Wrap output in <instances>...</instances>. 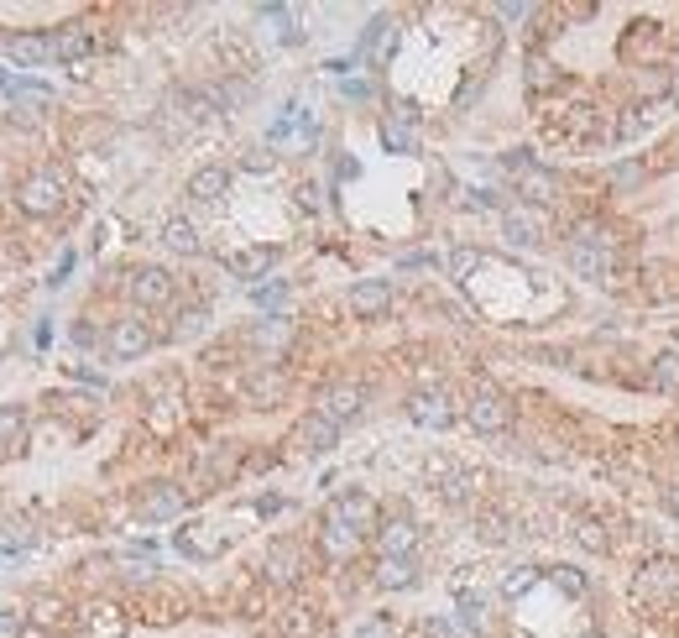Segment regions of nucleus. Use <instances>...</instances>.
<instances>
[{"label":"nucleus","instance_id":"obj_6","mask_svg":"<svg viewBox=\"0 0 679 638\" xmlns=\"http://www.w3.org/2000/svg\"><path fill=\"white\" fill-rule=\"evenodd\" d=\"M16 204H21V215H58V204H63V189H58V178L53 173H32L27 184L16 189Z\"/></svg>","mask_w":679,"mask_h":638},{"label":"nucleus","instance_id":"obj_5","mask_svg":"<svg viewBox=\"0 0 679 638\" xmlns=\"http://www.w3.org/2000/svg\"><path fill=\"white\" fill-rule=\"evenodd\" d=\"M105 346L115 361H136V356H147L152 351V330H147V319L142 314H126V319H115L110 335H105Z\"/></svg>","mask_w":679,"mask_h":638},{"label":"nucleus","instance_id":"obj_47","mask_svg":"<svg viewBox=\"0 0 679 638\" xmlns=\"http://www.w3.org/2000/svg\"><path fill=\"white\" fill-rule=\"evenodd\" d=\"M356 638H392V623L387 618H371V623L356 628Z\"/></svg>","mask_w":679,"mask_h":638},{"label":"nucleus","instance_id":"obj_16","mask_svg":"<svg viewBox=\"0 0 679 638\" xmlns=\"http://www.w3.org/2000/svg\"><path fill=\"white\" fill-rule=\"evenodd\" d=\"M335 440H340V424H330V419L319 414V408L298 424V445L309 450V455H330V450H335Z\"/></svg>","mask_w":679,"mask_h":638},{"label":"nucleus","instance_id":"obj_4","mask_svg":"<svg viewBox=\"0 0 679 638\" xmlns=\"http://www.w3.org/2000/svg\"><path fill=\"white\" fill-rule=\"evenodd\" d=\"M183 487H173V482H147L142 492H136V518L142 523H168V518H178L183 513Z\"/></svg>","mask_w":679,"mask_h":638},{"label":"nucleus","instance_id":"obj_27","mask_svg":"<svg viewBox=\"0 0 679 638\" xmlns=\"http://www.w3.org/2000/svg\"><path fill=\"white\" fill-rule=\"evenodd\" d=\"M392 48H397V27H392L387 16H377V21L366 27V58H371V63H387Z\"/></svg>","mask_w":679,"mask_h":638},{"label":"nucleus","instance_id":"obj_48","mask_svg":"<svg viewBox=\"0 0 679 638\" xmlns=\"http://www.w3.org/2000/svg\"><path fill=\"white\" fill-rule=\"evenodd\" d=\"M664 503H669V513L679 518V482H669V492H664Z\"/></svg>","mask_w":679,"mask_h":638},{"label":"nucleus","instance_id":"obj_18","mask_svg":"<svg viewBox=\"0 0 679 638\" xmlns=\"http://www.w3.org/2000/svg\"><path fill=\"white\" fill-rule=\"evenodd\" d=\"M413 581H418L413 555H382V565H377V586L382 591H408Z\"/></svg>","mask_w":679,"mask_h":638},{"label":"nucleus","instance_id":"obj_35","mask_svg":"<svg viewBox=\"0 0 679 638\" xmlns=\"http://www.w3.org/2000/svg\"><path fill=\"white\" fill-rule=\"evenodd\" d=\"M653 116H659L653 105H632V116H622V121H617V142H632L638 131H648V126H653Z\"/></svg>","mask_w":679,"mask_h":638},{"label":"nucleus","instance_id":"obj_9","mask_svg":"<svg viewBox=\"0 0 679 638\" xmlns=\"http://www.w3.org/2000/svg\"><path fill=\"white\" fill-rule=\"evenodd\" d=\"M679 591V565L664 560V555H653L643 560V571H638V597H653V602H664Z\"/></svg>","mask_w":679,"mask_h":638},{"label":"nucleus","instance_id":"obj_19","mask_svg":"<svg viewBox=\"0 0 679 638\" xmlns=\"http://www.w3.org/2000/svg\"><path fill=\"white\" fill-rule=\"evenodd\" d=\"M48 53H53L58 63H79V58L89 53V32H84V27H58V32H48Z\"/></svg>","mask_w":679,"mask_h":638},{"label":"nucleus","instance_id":"obj_12","mask_svg":"<svg viewBox=\"0 0 679 638\" xmlns=\"http://www.w3.org/2000/svg\"><path fill=\"white\" fill-rule=\"evenodd\" d=\"M335 518H345L356 534H377V503H371L366 492H340L335 503H330Z\"/></svg>","mask_w":679,"mask_h":638},{"label":"nucleus","instance_id":"obj_32","mask_svg":"<svg viewBox=\"0 0 679 638\" xmlns=\"http://www.w3.org/2000/svg\"><path fill=\"white\" fill-rule=\"evenodd\" d=\"M538 576H544L538 565H512V571L502 576V597H523V591L538 586Z\"/></svg>","mask_w":679,"mask_h":638},{"label":"nucleus","instance_id":"obj_33","mask_svg":"<svg viewBox=\"0 0 679 638\" xmlns=\"http://www.w3.org/2000/svg\"><path fill=\"white\" fill-rule=\"evenodd\" d=\"M653 387H659V393H679V356L674 351L653 356Z\"/></svg>","mask_w":679,"mask_h":638},{"label":"nucleus","instance_id":"obj_13","mask_svg":"<svg viewBox=\"0 0 679 638\" xmlns=\"http://www.w3.org/2000/svg\"><path fill=\"white\" fill-rule=\"evenodd\" d=\"M413 544H418V529H413L408 513H392V518L377 523V550L382 555H413Z\"/></svg>","mask_w":679,"mask_h":638},{"label":"nucleus","instance_id":"obj_22","mask_svg":"<svg viewBox=\"0 0 679 638\" xmlns=\"http://www.w3.org/2000/svg\"><path fill=\"white\" fill-rule=\"evenodd\" d=\"M382 142H387L392 152H413V147H418V142H413V105L392 110V116L382 121Z\"/></svg>","mask_w":679,"mask_h":638},{"label":"nucleus","instance_id":"obj_46","mask_svg":"<svg viewBox=\"0 0 679 638\" xmlns=\"http://www.w3.org/2000/svg\"><path fill=\"white\" fill-rule=\"evenodd\" d=\"M272 163H277V157H272V152H262V147H251V152H246V168H251V173H272Z\"/></svg>","mask_w":679,"mask_h":638},{"label":"nucleus","instance_id":"obj_34","mask_svg":"<svg viewBox=\"0 0 679 638\" xmlns=\"http://www.w3.org/2000/svg\"><path fill=\"white\" fill-rule=\"evenodd\" d=\"M575 539H580L591 555H606V550H612V534H606L596 518H580V523H575Z\"/></svg>","mask_w":679,"mask_h":638},{"label":"nucleus","instance_id":"obj_28","mask_svg":"<svg viewBox=\"0 0 679 638\" xmlns=\"http://www.w3.org/2000/svg\"><path fill=\"white\" fill-rule=\"evenodd\" d=\"M162 241H168L173 252H183V257H199V252H204V241H199V231H194V225L183 220V215H173L168 225H162Z\"/></svg>","mask_w":679,"mask_h":638},{"label":"nucleus","instance_id":"obj_21","mask_svg":"<svg viewBox=\"0 0 679 638\" xmlns=\"http://www.w3.org/2000/svg\"><path fill=\"white\" fill-rule=\"evenodd\" d=\"M220 534H215V523H194V529H183L178 534V550L183 555H194V560H209V555H220Z\"/></svg>","mask_w":679,"mask_h":638},{"label":"nucleus","instance_id":"obj_39","mask_svg":"<svg viewBox=\"0 0 679 638\" xmlns=\"http://www.w3.org/2000/svg\"><path fill=\"white\" fill-rule=\"evenodd\" d=\"M251 299L262 304V309H277V304L288 299V283H283V278H277V283H256V288H251Z\"/></svg>","mask_w":679,"mask_h":638},{"label":"nucleus","instance_id":"obj_23","mask_svg":"<svg viewBox=\"0 0 679 638\" xmlns=\"http://www.w3.org/2000/svg\"><path fill=\"white\" fill-rule=\"evenodd\" d=\"M518 189L528 194V204H554V199H559V178H554L549 168H538V163H533V168L518 178Z\"/></svg>","mask_w":679,"mask_h":638},{"label":"nucleus","instance_id":"obj_49","mask_svg":"<svg viewBox=\"0 0 679 638\" xmlns=\"http://www.w3.org/2000/svg\"><path fill=\"white\" fill-rule=\"evenodd\" d=\"M585 638H596V633H585Z\"/></svg>","mask_w":679,"mask_h":638},{"label":"nucleus","instance_id":"obj_29","mask_svg":"<svg viewBox=\"0 0 679 638\" xmlns=\"http://www.w3.org/2000/svg\"><path fill=\"white\" fill-rule=\"evenodd\" d=\"M21 440H27V408L0 403V445H21Z\"/></svg>","mask_w":679,"mask_h":638},{"label":"nucleus","instance_id":"obj_10","mask_svg":"<svg viewBox=\"0 0 679 638\" xmlns=\"http://www.w3.org/2000/svg\"><path fill=\"white\" fill-rule=\"evenodd\" d=\"M502 236L512 246H538V241H544V215L528 210V204H507V210H502Z\"/></svg>","mask_w":679,"mask_h":638},{"label":"nucleus","instance_id":"obj_41","mask_svg":"<svg viewBox=\"0 0 679 638\" xmlns=\"http://www.w3.org/2000/svg\"><path fill=\"white\" fill-rule=\"evenodd\" d=\"M204 319H209L204 309H183V314H178V325H173V335H178V340H194V335H204Z\"/></svg>","mask_w":679,"mask_h":638},{"label":"nucleus","instance_id":"obj_31","mask_svg":"<svg viewBox=\"0 0 679 638\" xmlns=\"http://www.w3.org/2000/svg\"><path fill=\"white\" fill-rule=\"evenodd\" d=\"M486 597H481V591H460V623L465 628H471V633H486Z\"/></svg>","mask_w":679,"mask_h":638},{"label":"nucleus","instance_id":"obj_36","mask_svg":"<svg viewBox=\"0 0 679 638\" xmlns=\"http://www.w3.org/2000/svg\"><path fill=\"white\" fill-rule=\"evenodd\" d=\"M256 16H262V21H272V27H277V37H283V42H298V27H293V11H288V6H262Z\"/></svg>","mask_w":679,"mask_h":638},{"label":"nucleus","instance_id":"obj_15","mask_svg":"<svg viewBox=\"0 0 679 638\" xmlns=\"http://www.w3.org/2000/svg\"><path fill=\"white\" fill-rule=\"evenodd\" d=\"M356 544H361V534L350 529L345 518L324 513V529H319V550L324 555H330V560H350V555H356Z\"/></svg>","mask_w":679,"mask_h":638},{"label":"nucleus","instance_id":"obj_3","mask_svg":"<svg viewBox=\"0 0 679 638\" xmlns=\"http://www.w3.org/2000/svg\"><path fill=\"white\" fill-rule=\"evenodd\" d=\"M455 414H460V408H455V393H450V387H424V393L408 398V419L424 424V429H450Z\"/></svg>","mask_w":679,"mask_h":638},{"label":"nucleus","instance_id":"obj_17","mask_svg":"<svg viewBox=\"0 0 679 638\" xmlns=\"http://www.w3.org/2000/svg\"><path fill=\"white\" fill-rule=\"evenodd\" d=\"M272 262H277L272 246H246V252H230V257H225V267L236 272V278H267Z\"/></svg>","mask_w":679,"mask_h":638},{"label":"nucleus","instance_id":"obj_8","mask_svg":"<svg viewBox=\"0 0 679 638\" xmlns=\"http://www.w3.org/2000/svg\"><path fill=\"white\" fill-rule=\"evenodd\" d=\"M131 299L142 309H162L173 299V272L168 267H136L131 272Z\"/></svg>","mask_w":679,"mask_h":638},{"label":"nucleus","instance_id":"obj_45","mask_svg":"<svg viewBox=\"0 0 679 638\" xmlns=\"http://www.w3.org/2000/svg\"><path fill=\"white\" fill-rule=\"evenodd\" d=\"M481 539H491V544H502V539H507V518H502V513H491V518H481Z\"/></svg>","mask_w":679,"mask_h":638},{"label":"nucleus","instance_id":"obj_30","mask_svg":"<svg viewBox=\"0 0 679 638\" xmlns=\"http://www.w3.org/2000/svg\"><path fill=\"white\" fill-rule=\"evenodd\" d=\"M283 638H319V618L309 607H288L283 612Z\"/></svg>","mask_w":679,"mask_h":638},{"label":"nucleus","instance_id":"obj_38","mask_svg":"<svg viewBox=\"0 0 679 638\" xmlns=\"http://www.w3.org/2000/svg\"><path fill=\"white\" fill-rule=\"evenodd\" d=\"M549 581H554L559 591H565V597H585V576L575 571V565H554Z\"/></svg>","mask_w":679,"mask_h":638},{"label":"nucleus","instance_id":"obj_37","mask_svg":"<svg viewBox=\"0 0 679 638\" xmlns=\"http://www.w3.org/2000/svg\"><path fill=\"white\" fill-rule=\"evenodd\" d=\"M288 335H293V325L277 314V319H267V325H256V346H288Z\"/></svg>","mask_w":679,"mask_h":638},{"label":"nucleus","instance_id":"obj_20","mask_svg":"<svg viewBox=\"0 0 679 638\" xmlns=\"http://www.w3.org/2000/svg\"><path fill=\"white\" fill-rule=\"evenodd\" d=\"M283 387H288V377L277 372V367H256V372L246 377V398L267 408V403H277V398H283Z\"/></svg>","mask_w":679,"mask_h":638},{"label":"nucleus","instance_id":"obj_24","mask_svg":"<svg viewBox=\"0 0 679 638\" xmlns=\"http://www.w3.org/2000/svg\"><path fill=\"white\" fill-rule=\"evenodd\" d=\"M84 623H89V633H95V638H126V612L110 607V602H95Z\"/></svg>","mask_w":679,"mask_h":638},{"label":"nucleus","instance_id":"obj_7","mask_svg":"<svg viewBox=\"0 0 679 638\" xmlns=\"http://www.w3.org/2000/svg\"><path fill=\"white\" fill-rule=\"evenodd\" d=\"M361 408H366V387L361 382H335V387H324V393H319V414L330 424L361 419Z\"/></svg>","mask_w":679,"mask_h":638},{"label":"nucleus","instance_id":"obj_44","mask_svg":"<svg viewBox=\"0 0 679 638\" xmlns=\"http://www.w3.org/2000/svg\"><path fill=\"white\" fill-rule=\"evenodd\" d=\"M32 612H37V623H48V628H58V623H63V612H68V607H63V602H53V597H42V602H37Z\"/></svg>","mask_w":679,"mask_h":638},{"label":"nucleus","instance_id":"obj_25","mask_svg":"<svg viewBox=\"0 0 679 638\" xmlns=\"http://www.w3.org/2000/svg\"><path fill=\"white\" fill-rule=\"evenodd\" d=\"M0 48H6V58L27 63V68H37V63L53 58V53H48V37H0Z\"/></svg>","mask_w":679,"mask_h":638},{"label":"nucleus","instance_id":"obj_26","mask_svg":"<svg viewBox=\"0 0 679 638\" xmlns=\"http://www.w3.org/2000/svg\"><path fill=\"white\" fill-rule=\"evenodd\" d=\"M225 189H230V173H225L220 163H209V168H199V173L189 178V194H194V199H204V204H215Z\"/></svg>","mask_w":679,"mask_h":638},{"label":"nucleus","instance_id":"obj_11","mask_svg":"<svg viewBox=\"0 0 679 638\" xmlns=\"http://www.w3.org/2000/svg\"><path fill=\"white\" fill-rule=\"evenodd\" d=\"M262 571H267L272 586H293V581L303 576V550H298L293 539H277L272 550H267V565H262Z\"/></svg>","mask_w":679,"mask_h":638},{"label":"nucleus","instance_id":"obj_2","mask_svg":"<svg viewBox=\"0 0 679 638\" xmlns=\"http://www.w3.org/2000/svg\"><path fill=\"white\" fill-rule=\"evenodd\" d=\"M465 419H471V429H481V435H502V429L512 424V403L491 382H481L471 393V403H465Z\"/></svg>","mask_w":679,"mask_h":638},{"label":"nucleus","instance_id":"obj_40","mask_svg":"<svg viewBox=\"0 0 679 638\" xmlns=\"http://www.w3.org/2000/svg\"><path fill=\"white\" fill-rule=\"evenodd\" d=\"M638 184H643V163H617V168H612V189H617V194L638 189Z\"/></svg>","mask_w":679,"mask_h":638},{"label":"nucleus","instance_id":"obj_1","mask_svg":"<svg viewBox=\"0 0 679 638\" xmlns=\"http://www.w3.org/2000/svg\"><path fill=\"white\" fill-rule=\"evenodd\" d=\"M570 267L591 283H606V272H612V236L596 231V225H585V231L570 241Z\"/></svg>","mask_w":679,"mask_h":638},{"label":"nucleus","instance_id":"obj_14","mask_svg":"<svg viewBox=\"0 0 679 638\" xmlns=\"http://www.w3.org/2000/svg\"><path fill=\"white\" fill-rule=\"evenodd\" d=\"M387 309H392V283H382V278H366V283L350 288V314L377 319V314H387Z\"/></svg>","mask_w":679,"mask_h":638},{"label":"nucleus","instance_id":"obj_43","mask_svg":"<svg viewBox=\"0 0 679 638\" xmlns=\"http://www.w3.org/2000/svg\"><path fill=\"white\" fill-rule=\"evenodd\" d=\"M0 638H27V612H0Z\"/></svg>","mask_w":679,"mask_h":638},{"label":"nucleus","instance_id":"obj_42","mask_svg":"<svg viewBox=\"0 0 679 638\" xmlns=\"http://www.w3.org/2000/svg\"><path fill=\"white\" fill-rule=\"evenodd\" d=\"M528 84H533V89H554V84H559L554 63H549V58H533V63H528Z\"/></svg>","mask_w":679,"mask_h":638}]
</instances>
